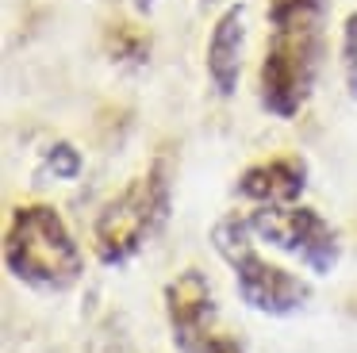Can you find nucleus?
<instances>
[{
  "label": "nucleus",
  "instance_id": "obj_10",
  "mask_svg": "<svg viewBox=\"0 0 357 353\" xmlns=\"http://www.w3.org/2000/svg\"><path fill=\"white\" fill-rule=\"evenodd\" d=\"M43 165H47V173L58 176V181H77L81 169H85V158L77 153V146L54 142V146L47 150V158H43Z\"/></svg>",
  "mask_w": 357,
  "mask_h": 353
},
{
  "label": "nucleus",
  "instance_id": "obj_11",
  "mask_svg": "<svg viewBox=\"0 0 357 353\" xmlns=\"http://www.w3.org/2000/svg\"><path fill=\"white\" fill-rule=\"evenodd\" d=\"M342 81H346V92L357 100V12H349L342 23Z\"/></svg>",
  "mask_w": 357,
  "mask_h": 353
},
{
  "label": "nucleus",
  "instance_id": "obj_8",
  "mask_svg": "<svg viewBox=\"0 0 357 353\" xmlns=\"http://www.w3.org/2000/svg\"><path fill=\"white\" fill-rule=\"evenodd\" d=\"M234 188H238L242 200H250L257 207L300 204L303 188H307V165L296 153H277L269 161H254L250 169H242Z\"/></svg>",
  "mask_w": 357,
  "mask_h": 353
},
{
  "label": "nucleus",
  "instance_id": "obj_4",
  "mask_svg": "<svg viewBox=\"0 0 357 353\" xmlns=\"http://www.w3.org/2000/svg\"><path fill=\"white\" fill-rule=\"evenodd\" d=\"M254 242L257 238H254V230H250V215H223V219L211 227V246H215L219 257L231 265L234 288H238L242 303H246L250 311L273 315V319L296 315L311 299V284L303 280V276H296L292 269L261 257Z\"/></svg>",
  "mask_w": 357,
  "mask_h": 353
},
{
  "label": "nucleus",
  "instance_id": "obj_3",
  "mask_svg": "<svg viewBox=\"0 0 357 353\" xmlns=\"http://www.w3.org/2000/svg\"><path fill=\"white\" fill-rule=\"evenodd\" d=\"M173 207V184H169V161L154 158L142 176H135L123 192L100 207L93 223V246L104 265H123L131 261L158 230L165 227Z\"/></svg>",
  "mask_w": 357,
  "mask_h": 353
},
{
  "label": "nucleus",
  "instance_id": "obj_5",
  "mask_svg": "<svg viewBox=\"0 0 357 353\" xmlns=\"http://www.w3.org/2000/svg\"><path fill=\"white\" fill-rule=\"evenodd\" d=\"M165 319L181 353H250L246 342L223 326L211 280L200 269H185L165 284Z\"/></svg>",
  "mask_w": 357,
  "mask_h": 353
},
{
  "label": "nucleus",
  "instance_id": "obj_6",
  "mask_svg": "<svg viewBox=\"0 0 357 353\" xmlns=\"http://www.w3.org/2000/svg\"><path fill=\"white\" fill-rule=\"evenodd\" d=\"M250 230L257 242L296 257L315 276H326L342 257V238L315 207L288 204V207H257L250 211Z\"/></svg>",
  "mask_w": 357,
  "mask_h": 353
},
{
  "label": "nucleus",
  "instance_id": "obj_1",
  "mask_svg": "<svg viewBox=\"0 0 357 353\" xmlns=\"http://www.w3.org/2000/svg\"><path fill=\"white\" fill-rule=\"evenodd\" d=\"M326 58V0H273L269 46L257 69L261 107L277 119H296L311 100Z\"/></svg>",
  "mask_w": 357,
  "mask_h": 353
},
{
  "label": "nucleus",
  "instance_id": "obj_2",
  "mask_svg": "<svg viewBox=\"0 0 357 353\" xmlns=\"http://www.w3.org/2000/svg\"><path fill=\"white\" fill-rule=\"evenodd\" d=\"M4 265L20 284L39 292H66L85 276V257L50 204H20L4 230Z\"/></svg>",
  "mask_w": 357,
  "mask_h": 353
},
{
  "label": "nucleus",
  "instance_id": "obj_7",
  "mask_svg": "<svg viewBox=\"0 0 357 353\" xmlns=\"http://www.w3.org/2000/svg\"><path fill=\"white\" fill-rule=\"evenodd\" d=\"M242 58H246V4H231L215 20V27L208 35V50H204L208 81L219 100H231L238 92Z\"/></svg>",
  "mask_w": 357,
  "mask_h": 353
},
{
  "label": "nucleus",
  "instance_id": "obj_12",
  "mask_svg": "<svg viewBox=\"0 0 357 353\" xmlns=\"http://www.w3.org/2000/svg\"><path fill=\"white\" fill-rule=\"evenodd\" d=\"M131 8H135V12H150V8H154V0H131Z\"/></svg>",
  "mask_w": 357,
  "mask_h": 353
},
{
  "label": "nucleus",
  "instance_id": "obj_9",
  "mask_svg": "<svg viewBox=\"0 0 357 353\" xmlns=\"http://www.w3.org/2000/svg\"><path fill=\"white\" fill-rule=\"evenodd\" d=\"M104 46H108V58L123 69H139L150 58V38L135 23H112L108 35H104Z\"/></svg>",
  "mask_w": 357,
  "mask_h": 353
}]
</instances>
